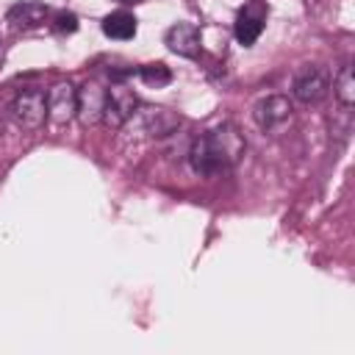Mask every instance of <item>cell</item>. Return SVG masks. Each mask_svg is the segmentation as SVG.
Wrapping results in <instances>:
<instances>
[{
	"instance_id": "cell-13",
	"label": "cell",
	"mask_w": 355,
	"mask_h": 355,
	"mask_svg": "<svg viewBox=\"0 0 355 355\" xmlns=\"http://www.w3.org/2000/svg\"><path fill=\"white\" fill-rule=\"evenodd\" d=\"M333 94L338 97V103L344 108H352L355 105V75H352V67L344 64L338 69V75L333 78Z\"/></svg>"
},
{
	"instance_id": "cell-6",
	"label": "cell",
	"mask_w": 355,
	"mask_h": 355,
	"mask_svg": "<svg viewBox=\"0 0 355 355\" xmlns=\"http://www.w3.org/2000/svg\"><path fill=\"white\" fill-rule=\"evenodd\" d=\"M78 111V89L67 83H55L47 92V119L53 125H67Z\"/></svg>"
},
{
	"instance_id": "cell-9",
	"label": "cell",
	"mask_w": 355,
	"mask_h": 355,
	"mask_svg": "<svg viewBox=\"0 0 355 355\" xmlns=\"http://www.w3.org/2000/svg\"><path fill=\"white\" fill-rule=\"evenodd\" d=\"M166 47L183 58H197L200 47H202V36L200 28L194 22H175L166 31Z\"/></svg>"
},
{
	"instance_id": "cell-17",
	"label": "cell",
	"mask_w": 355,
	"mask_h": 355,
	"mask_svg": "<svg viewBox=\"0 0 355 355\" xmlns=\"http://www.w3.org/2000/svg\"><path fill=\"white\" fill-rule=\"evenodd\" d=\"M0 130H3V122H0Z\"/></svg>"
},
{
	"instance_id": "cell-10",
	"label": "cell",
	"mask_w": 355,
	"mask_h": 355,
	"mask_svg": "<svg viewBox=\"0 0 355 355\" xmlns=\"http://www.w3.org/2000/svg\"><path fill=\"white\" fill-rule=\"evenodd\" d=\"M252 116H255L261 130H275V128H280L283 122L291 119V103L283 94H272V97H266L255 105Z\"/></svg>"
},
{
	"instance_id": "cell-8",
	"label": "cell",
	"mask_w": 355,
	"mask_h": 355,
	"mask_svg": "<svg viewBox=\"0 0 355 355\" xmlns=\"http://www.w3.org/2000/svg\"><path fill=\"white\" fill-rule=\"evenodd\" d=\"M103 105H105V89L97 80H86L78 89V111L75 116L80 119V125H94L103 119Z\"/></svg>"
},
{
	"instance_id": "cell-14",
	"label": "cell",
	"mask_w": 355,
	"mask_h": 355,
	"mask_svg": "<svg viewBox=\"0 0 355 355\" xmlns=\"http://www.w3.org/2000/svg\"><path fill=\"white\" fill-rule=\"evenodd\" d=\"M139 78L147 83V86H153V89H161V86H166V83H172V69L166 67V64H144V67H139Z\"/></svg>"
},
{
	"instance_id": "cell-15",
	"label": "cell",
	"mask_w": 355,
	"mask_h": 355,
	"mask_svg": "<svg viewBox=\"0 0 355 355\" xmlns=\"http://www.w3.org/2000/svg\"><path fill=\"white\" fill-rule=\"evenodd\" d=\"M53 31L55 33H75L78 31V17L72 14V11H58L55 17H53Z\"/></svg>"
},
{
	"instance_id": "cell-7",
	"label": "cell",
	"mask_w": 355,
	"mask_h": 355,
	"mask_svg": "<svg viewBox=\"0 0 355 355\" xmlns=\"http://www.w3.org/2000/svg\"><path fill=\"white\" fill-rule=\"evenodd\" d=\"M130 119H136L139 130L144 136H169L172 130H178L180 125V116L169 108H155V105H147L141 111H136Z\"/></svg>"
},
{
	"instance_id": "cell-2",
	"label": "cell",
	"mask_w": 355,
	"mask_h": 355,
	"mask_svg": "<svg viewBox=\"0 0 355 355\" xmlns=\"http://www.w3.org/2000/svg\"><path fill=\"white\" fill-rule=\"evenodd\" d=\"M139 100L133 94V89H128L125 83H114L111 89H105V105H103V119L111 130H119L122 125L130 122V116L136 114Z\"/></svg>"
},
{
	"instance_id": "cell-3",
	"label": "cell",
	"mask_w": 355,
	"mask_h": 355,
	"mask_svg": "<svg viewBox=\"0 0 355 355\" xmlns=\"http://www.w3.org/2000/svg\"><path fill=\"white\" fill-rule=\"evenodd\" d=\"M330 89V72L319 64H305L297 75H294V83H291V92L300 103L311 105V103H319Z\"/></svg>"
},
{
	"instance_id": "cell-4",
	"label": "cell",
	"mask_w": 355,
	"mask_h": 355,
	"mask_svg": "<svg viewBox=\"0 0 355 355\" xmlns=\"http://www.w3.org/2000/svg\"><path fill=\"white\" fill-rule=\"evenodd\" d=\"M11 111H14V119H17L25 130H36V128H42L44 119H47V94H44L42 89H36V86H33V89H25V92L17 94Z\"/></svg>"
},
{
	"instance_id": "cell-5",
	"label": "cell",
	"mask_w": 355,
	"mask_h": 355,
	"mask_svg": "<svg viewBox=\"0 0 355 355\" xmlns=\"http://www.w3.org/2000/svg\"><path fill=\"white\" fill-rule=\"evenodd\" d=\"M266 17H269V8L263 0H250L239 14H236V22H233V33H236V42L250 47L258 42V36L263 33V25H266Z\"/></svg>"
},
{
	"instance_id": "cell-12",
	"label": "cell",
	"mask_w": 355,
	"mask_h": 355,
	"mask_svg": "<svg viewBox=\"0 0 355 355\" xmlns=\"http://www.w3.org/2000/svg\"><path fill=\"white\" fill-rule=\"evenodd\" d=\"M136 17L130 11H114L103 19V33L108 39H133L136 36Z\"/></svg>"
},
{
	"instance_id": "cell-16",
	"label": "cell",
	"mask_w": 355,
	"mask_h": 355,
	"mask_svg": "<svg viewBox=\"0 0 355 355\" xmlns=\"http://www.w3.org/2000/svg\"><path fill=\"white\" fill-rule=\"evenodd\" d=\"M119 3H141V0H119Z\"/></svg>"
},
{
	"instance_id": "cell-11",
	"label": "cell",
	"mask_w": 355,
	"mask_h": 355,
	"mask_svg": "<svg viewBox=\"0 0 355 355\" xmlns=\"http://www.w3.org/2000/svg\"><path fill=\"white\" fill-rule=\"evenodd\" d=\"M50 8L42 3V0H22L17 6L8 8L6 14V22L14 28V31H33L39 25H44Z\"/></svg>"
},
{
	"instance_id": "cell-1",
	"label": "cell",
	"mask_w": 355,
	"mask_h": 355,
	"mask_svg": "<svg viewBox=\"0 0 355 355\" xmlns=\"http://www.w3.org/2000/svg\"><path fill=\"white\" fill-rule=\"evenodd\" d=\"M244 155V136L239 133L236 125H219L202 136L194 139L189 150L191 169L202 178H216L225 169H230L239 158Z\"/></svg>"
}]
</instances>
